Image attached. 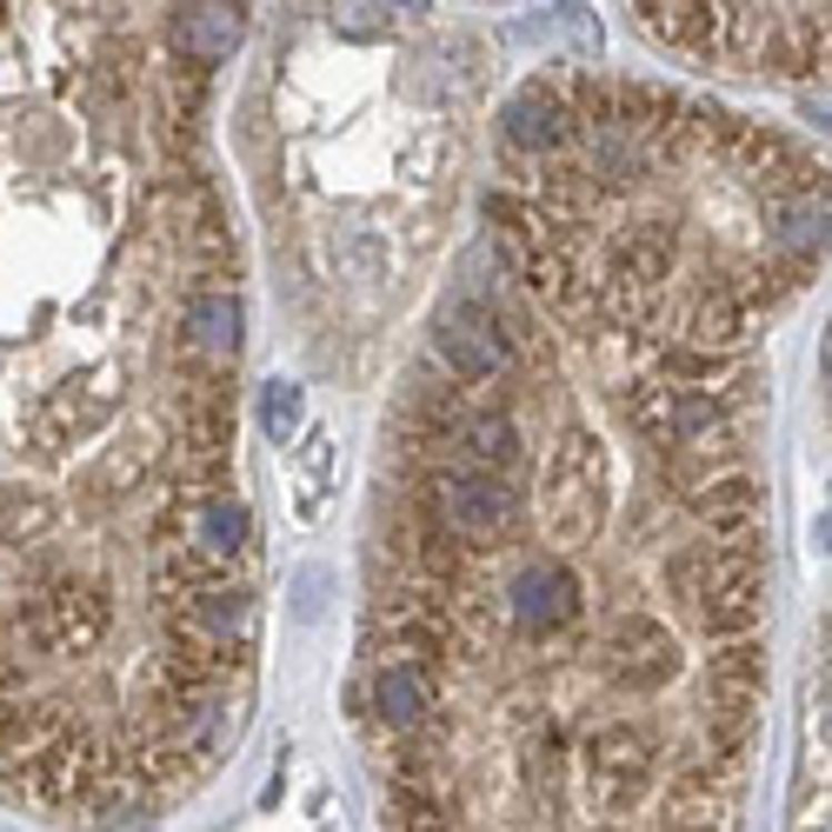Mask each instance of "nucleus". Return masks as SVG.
Wrapping results in <instances>:
<instances>
[{
    "label": "nucleus",
    "mask_w": 832,
    "mask_h": 832,
    "mask_svg": "<svg viewBox=\"0 0 832 832\" xmlns=\"http://www.w3.org/2000/svg\"><path fill=\"white\" fill-rule=\"evenodd\" d=\"M487 260L587 340L760 360L826 267V160L706 93L553 67L493 120Z\"/></svg>",
    "instance_id": "7ed1b4c3"
},
{
    "label": "nucleus",
    "mask_w": 832,
    "mask_h": 832,
    "mask_svg": "<svg viewBox=\"0 0 832 832\" xmlns=\"http://www.w3.org/2000/svg\"><path fill=\"white\" fill-rule=\"evenodd\" d=\"M227 7H0V800L127 832L260 693Z\"/></svg>",
    "instance_id": "f03ea898"
},
{
    "label": "nucleus",
    "mask_w": 832,
    "mask_h": 832,
    "mask_svg": "<svg viewBox=\"0 0 832 832\" xmlns=\"http://www.w3.org/2000/svg\"><path fill=\"white\" fill-rule=\"evenodd\" d=\"M760 400V360L587 340L480 253L373 473L353 733L387 832L746 826Z\"/></svg>",
    "instance_id": "f257e3e1"
},
{
    "label": "nucleus",
    "mask_w": 832,
    "mask_h": 832,
    "mask_svg": "<svg viewBox=\"0 0 832 832\" xmlns=\"http://www.w3.org/2000/svg\"><path fill=\"white\" fill-rule=\"evenodd\" d=\"M640 40L746 73V80H826V7H626Z\"/></svg>",
    "instance_id": "39448f33"
},
{
    "label": "nucleus",
    "mask_w": 832,
    "mask_h": 832,
    "mask_svg": "<svg viewBox=\"0 0 832 832\" xmlns=\"http://www.w3.org/2000/svg\"><path fill=\"white\" fill-rule=\"evenodd\" d=\"M480 53L433 7H300L253 87V187L313 333L373 340L447 240Z\"/></svg>",
    "instance_id": "20e7f679"
}]
</instances>
